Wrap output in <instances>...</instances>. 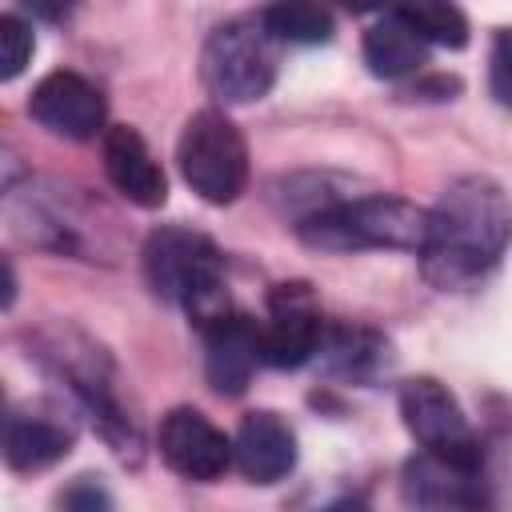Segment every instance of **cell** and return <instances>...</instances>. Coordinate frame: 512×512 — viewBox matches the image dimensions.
Listing matches in <instances>:
<instances>
[{
  "mask_svg": "<svg viewBox=\"0 0 512 512\" xmlns=\"http://www.w3.org/2000/svg\"><path fill=\"white\" fill-rule=\"evenodd\" d=\"M488 92L496 104L512 108V28H500L488 56Z\"/></svg>",
  "mask_w": 512,
  "mask_h": 512,
  "instance_id": "d6986e66",
  "label": "cell"
},
{
  "mask_svg": "<svg viewBox=\"0 0 512 512\" xmlns=\"http://www.w3.org/2000/svg\"><path fill=\"white\" fill-rule=\"evenodd\" d=\"M176 164L184 184L208 204H232L248 184V144L220 108H200L188 116L176 144Z\"/></svg>",
  "mask_w": 512,
  "mask_h": 512,
  "instance_id": "277c9868",
  "label": "cell"
},
{
  "mask_svg": "<svg viewBox=\"0 0 512 512\" xmlns=\"http://www.w3.org/2000/svg\"><path fill=\"white\" fill-rule=\"evenodd\" d=\"M424 44L464 48L468 44V16L456 4H400L392 8Z\"/></svg>",
  "mask_w": 512,
  "mask_h": 512,
  "instance_id": "e0dca14e",
  "label": "cell"
},
{
  "mask_svg": "<svg viewBox=\"0 0 512 512\" xmlns=\"http://www.w3.org/2000/svg\"><path fill=\"white\" fill-rule=\"evenodd\" d=\"M364 64L380 80H404L428 64V44L388 8L368 32H364Z\"/></svg>",
  "mask_w": 512,
  "mask_h": 512,
  "instance_id": "9a60e30c",
  "label": "cell"
},
{
  "mask_svg": "<svg viewBox=\"0 0 512 512\" xmlns=\"http://www.w3.org/2000/svg\"><path fill=\"white\" fill-rule=\"evenodd\" d=\"M32 48H36L32 28L16 12H4L0 16V80H16L32 60Z\"/></svg>",
  "mask_w": 512,
  "mask_h": 512,
  "instance_id": "ac0fdd59",
  "label": "cell"
},
{
  "mask_svg": "<svg viewBox=\"0 0 512 512\" xmlns=\"http://www.w3.org/2000/svg\"><path fill=\"white\" fill-rule=\"evenodd\" d=\"M408 512H484V480L480 468L448 464L440 456H412L400 480Z\"/></svg>",
  "mask_w": 512,
  "mask_h": 512,
  "instance_id": "30bf717a",
  "label": "cell"
},
{
  "mask_svg": "<svg viewBox=\"0 0 512 512\" xmlns=\"http://www.w3.org/2000/svg\"><path fill=\"white\" fill-rule=\"evenodd\" d=\"M296 236L320 252H364V248H400L416 252L428 240V208L404 196H352L332 200L300 216Z\"/></svg>",
  "mask_w": 512,
  "mask_h": 512,
  "instance_id": "7a4b0ae2",
  "label": "cell"
},
{
  "mask_svg": "<svg viewBox=\"0 0 512 512\" xmlns=\"http://www.w3.org/2000/svg\"><path fill=\"white\" fill-rule=\"evenodd\" d=\"M260 24L268 28L272 40L284 44H328L336 32L332 12L320 4H272L260 12Z\"/></svg>",
  "mask_w": 512,
  "mask_h": 512,
  "instance_id": "2e32d148",
  "label": "cell"
},
{
  "mask_svg": "<svg viewBox=\"0 0 512 512\" xmlns=\"http://www.w3.org/2000/svg\"><path fill=\"white\" fill-rule=\"evenodd\" d=\"M220 272V248L192 228H156L144 240V276L152 292L172 304H184L196 324L228 308L220 296Z\"/></svg>",
  "mask_w": 512,
  "mask_h": 512,
  "instance_id": "3957f363",
  "label": "cell"
},
{
  "mask_svg": "<svg viewBox=\"0 0 512 512\" xmlns=\"http://www.w3.org/2000/svg\"><path fill=\"white\" fill-rule=\"evenodd\" d=\"M324 512H368V504H364V500H336V504H328Z\"/></svg>",
  "mask_w": 512,
  "mask_h": 512,
  "instance_id": "44dd1931",
  "label": "cell"
},
{
  "mask_svg": "<svg viewBox=\"0 0 512 512\" xmlns=\"http://www.w3.org/2000/svg\"><path fill=\"white\" fill-rule=\"evenodd\" d=\"M28 116L36 124H44L56 136L68 140H92L96 132H104V96L92 80H84L80 72L56 68L48 72L32 96H28Z\"/></svg>",
  "mask_w": 512,
  "mask_h": 512,
  "instance_id": "9c48e42d",
  "label": "cell"
},
{
  "mask_svg": "<svg viewBox=\"0 0 512 512\" xmlns=\"http://www.w3.org/2000/svg\"><path fill=\"white\" fill-rule=\"evenodd\" d=\"M324 348V316L304 280H284L268 292V320L260 324V364L300 368Z\"/></svg>",
  "mask_w": 512,
  "mask_h": 512,
  "instance_id": "52a82bcc",
  "label": "cell"
},
{
  "mask_svg": "<svg viewBox=\"0 0 512 512\" xmlns=\"http://www.w3.org/2000/svg\"><path fill=\"white\" fill-rule=\"evenodd\" d=\"M160 456L172 472H180L184 480H220L236 456H232V440L196 408H172L160 420Z\"/></svg>",
  "mask_w": 512,
  "mask_h": 512,
  "instance_id": "ba28073f",
  "label": "cell"
},
{
  "mask_svg": "<svg viewBox=\"0 0 512 512\" xmlns=\"http://www.w3.org/2000/svg\"><path fill=\"white\" fill-rule=\"evenodd\" d=\"M60 512H112V496L96 476H80L60 492Z\"/></svg>",
  "mask_w": 512,
  "mask_h": 512,
  "instance_id": "ffe728a7",
  "label": "cell"
},
{
  "mask_svg": "<svg viewBox=\"0 0 512 512\" xmlns=\"http://www.w3.org/2000/svg\"><path fill=\"white\" fill-rule=\"evenodd\" d=\"M204 332V372L220 396H240L260 364V324L244 312L224 308L200 324Z\"/></svg>",
  "mask_w": 512,
  "mask_h": 512,
  "instance_id": "8fae6325",
  "label": "cell"
},
{
  "mask_svg": "<svg viewBox=\"0 0 512 512\" xmlns=\"http://www.w3.org/2000/svg\"><path fill=\"white\" fill-rule=\"evenodd\" d=\"M276 40L256 20H224L204 40L200 76L204 88L224 104H252L268 96L276 80Z\"/></svg>",
  "mask_w": 512,
  "mask_h": 512,
  "instance_id": "5b68a950",
  "label": "cell"
},
{
  "mask_svg": "<svg viewBox=\"0 0 512 512\" xmlns=\"http://www.w3.org/2000/svg\"><path fill=\"white\" fill-rule=\"evenodd\" d=\"M512 240V204L488 176H460L428 208V240L420 248L424 276L436 288H468L496 268Z\"/></svg>",
  "mask_w": 512,
  "mask_h": 512,
  "instance_id": "6da1fadb",
  "label": "cell"
},
{
  "mask_svg": "<svg viewBox=\"0 0 512 512\" xmlns=\"http://www.w3.org/2000/svg\"><path fill=\"white\" fill-rule=\"evenodd\" d=\"M68 448H72V428H64L56 416L16 408L4 424V460L16 472H40L64 460Z\"/></svg>",
  "mask_w": 512,
  "mask_h": 512,
  "instance_id": "5bb4252c",
  "label": "cell"
},
{
  "mask_svg": "<svg viewBox=\"0 0 512 512\" xmlns=\"http://www.w3.org/2000/svg\"><path fill=\"white\" fill-rule=\"evenodd\" d=\"M400 416L404 428L416 436L420 452L440 456L448 464H464V468H480L484 452L480 440L460 408V400L432 376H416L400 388Z\"/></svg>",
  "mask_w": 512,
  "mask_h": 512,
  "instance_id": "8992f818",
  "label": "cell"
},
{
  "mask_svg": "<svg viewBox=\"0 0 512 512\" xmlns=\"http://www.w3.org/2000/svg\"><path fill=\"white\" fill-rule=\"evenodd\" d=\"M232 456L252 484H276L296 464V436L276 412H248L236 428Z\"/></svg>",
  "mask_w": 512,
  "mask_h": 512,
  "instance_id": "4fadbf2b",
  "label": "cell"
},
{
  "mask_svg": "<svg viewBox=\"0 0 512 512\" xmlns=\"http://www.w3.org/2000/svg\"><path fill=\"white\" fill-rule=\"evenodd\" d=\"M104 172L112 188L132 200L136 208H160L168 200V180L164 168L152 160L144 136L128 124H116L104 132Z\"/></svg>",
  "mask_w": 512,
  "mask_h": 512,
  "instance_id": "7c38bea8",
  "label": "cell"
}]
</instances>
